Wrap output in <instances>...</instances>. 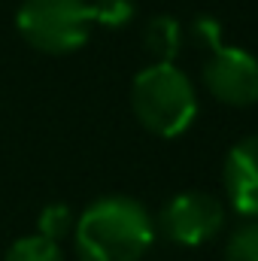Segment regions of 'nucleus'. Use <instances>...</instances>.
<instances>
[{
	"label": "nucleus",
	"instance_id": "1",
	"mask_svg": "<svg viewBox=\"0 0 258 261\" xmlns=\"http://www.w3.org/2000/svg\"><path fill=\"white\" fill-rule=\"evenodd\" d=\"M155 240L149 210L125 195H110L88 203L73 225L79 261H143Z\"/></svg>",
	"mask_w": 258,
	"mask_h": 261
},
{
	"label": "nucleus",
	"instance_id": "7",
	"mask_svg": "<svg viewBox=\"0 0 258 261\" xmlns=\"http://www.w3.org/2000/svg\"><path fill=\"white\" fill-rule=\"evenodd\" d=\"M143 46L155 58V64H173V58L179 55V46H183V28H179V21L173 15H155V18H149V24L143 31Z\"/></svg>",
	"mask_w": 258,
	"mask_h": 261
},
{
	"label": "nucleus",
	"instance_id": "6",
	"mask_svg": "<svg viewBox=\"0 0 258 261\" xmlns=\"http://www.w3.org/2000/svg\"><path fill=\"white\" fill-rule=\"evenodd\" d=\"M222 186L228 203L240 216L258 219V134H249L231 146L222 167Z\"/></svg>",
	"mask_w": 258,
	"mask_h": 261
},
{
	"label": "nucleus",
	"instance_id": "2",
	"mask_svg": "<svg viewBox=\"0 0 258 261\" xmlns=\"http://www.w3.org/2000/svg\"><path fill=\"white\" fill-rule=\"evenodd\" d=\"M131 110L149 134L173 140L192 128L197 97L189 76L173 64H149L131 82Z\"/></svg>",
	"mask_w": 258,
	"mask_h": 261
},
{
	"label": "nucleus",
	"instance_id": "5",
	"mask_svg": "<svg viewBox=\"0 0 258 261\" xmlns=\"http://www.w3.org/2000/svg\"><path fill=\"white\" fill-rule=\"evenodd\" d=\"M207 91L225 107L258 103V58L237 46H216L203 64Z\"/></svg>",
	"mask_w": 258,
	"mask_h": 261
},
{
	"label": "nucleus",
	"instance_id": "3",
	"mask_svg": "<svg viewBox=\"0 0 258 261\" xmlns=\"http://www.w3.org/2000/svg\"><path fill=\"white\" fill-rule=\"evenodd\" d=\"M94 12L85 0H21L15 12L18 37L46 55H70L91 37Z\"/></svg>",
	"mask_w": 258,
	"mask_h": 261
},
{
	"label": "nucleus",
	"instance_id": "9",
	"mask_svg": "<svg viewBox=\"0 0 258 261\" xmlns=\"http://www.w3.org/2000/svg\"><path fill=\"white\" fill-rule=\"evenodd\" d=\"M73 225H76V216H73V210L67 203H49L37 216V234L52 240V243H58L67 234H73Z\"/></svg>",
	"mask_w": 258,
	"mask_h": 261
},
{
	"label": "nucleus",
	"instance_id": "12",
	"mask_svg": "<svg viewBox=\"0 0 258 261\" xmlns=\"http://www.w3.org/2000/svg\"><path fill=\"white\" fill-rule=\"evenodd\" d=\"M194 34H197L210 49L222 46V28H219V21H213V18H197V21H194Z\"/></svg>",
	"mask_w": 258,
	"mask_h": 261
},
{
	"label": "nucleus",
	"instance_id": "4",
	"mask_svg": "<svg viewBox=\"0 0 258 261\" xmlns=\"http://www.w3.org/2000/svg\"><path fill=\"white\" fill-rule=\"evenodd\" d=\"M225 225V206L210 192H183L164 203L158 216L161 234L176 246H203Z\"/></svg>",
	"mask_w": 258,
	"mask_h": 261
},
{
	"label": "nucleus",
	"instance_id": "10",
	"mask_svg": "<svg viewBox=\"0 0 258 261\" xmlns=\"http://www.w3.org/2000/svg\"><path fill=\"white\" fill-rule=\"evenodd\" d=\"M225 261H258V219L240 225L228 246H225Z\"/></svg>",
	"mask_w": 258,
	"mask_h": 261
},
{
	"label": "nucleus",
	"instance_id": "8",
	"mask_svg": "<svg viewBox=\"0 0 258 261\" xmlns=\"http://www.w3.org/2000/svg\"><path fill=\"white\" fill-rule=\"evenodd\" d=\"M3 261H64V252L58 243H52L40 234H28V237H18L6 249Z\"/></svg>",
	"mask_w": 258,
	"mask_h": 261
},
{
	"label": "nucleus",
	"instance_id": "11",
	"mask_svg": "<svg viewBox=\"0 0 258 261\" xmlns=\"http://www.w3.org/2000/svg\"><path fill=\"white\" fill-rule=\"evenodd\" d=\"M91 12H94V24L100 28H125L134 18V3L131 0H94Z\"/></svg>",
	"mask_w": 258,
	"mask_h": 261
}]
</instances>
